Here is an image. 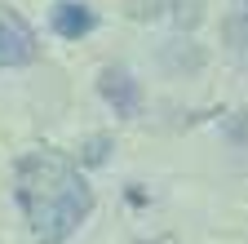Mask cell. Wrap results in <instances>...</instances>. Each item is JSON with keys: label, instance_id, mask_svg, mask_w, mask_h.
Wrapping results in <instances>:
<instances>
[{"label": "cell", "instance_id": "1", "mask_svg": "<svg viewBox=\"0 0 248 244\" xmlns=\"http://www.w3.org/2000/svg\"><path fill=\"white\" fill-rule=\"evenodd\" d=\"M14 195L27 213L36 244H67L80 222L93 213V187L84 173L53 156V151H27L14 164Z\"/></svg>", "mask_w": 248, "mask_h": 244}, {"label": "cell", "instance_id": "6", "mask_svg": "<svg viewBox=\"0 0 248 244\" xmlns=\"http://www.w3.org/2000/svg\"><path fill=\"white\" fill-rule=\"evenodd\" d=\"M107 146H111V138H89L84 151H80V160H84V164H102V160H107Z\"/></svg>", "mask_w": 248, "mask_h": 244}, {"label": "cell", "instance_id": "5", "mask_svg": "<svg viewBox=\"0 0 248 244\" xmlns=\"http://www.w3.org/2000/svg\"><path fill=\"white\" fill-rule=\"evenodd\" d=\"M49 18H53V32H58L62 40H80V36H89L93 27H98L93 9H89V5H76V0H58Z\"/></svg>", "mask_w": 248, "mask_h": 244}, {"label": "cell", "instance_id": "4", "mask_svg": "<svg viewBox=\"0 0 248 244\" xmlns=\"http://www.w3.org/2000/svg\"><path fill=\"white\" fill-rule=\"evenodd\" d=\"M133 18H155V22H173V27H195L204 18V0H133L129 5Z\"/></svg>", "mask_w": 248, "mask_h": 244}, {"label": "cell", "instance_id": "3", "mask_svg": "<svg viewBox=\"0 0 248 244\" xmlns=\"http://www.w3.org/2000/svg\"><path fill=\"white\" fill-rule=\"evenodd\" d=\"M98 94L115 107V115H138L142 111V84L124 71V67H107L98 76Z\"/></svg>", "mask_w": 248, "mask_h": 244}, {"label": "cell", "instance_id": "2", "mask_svg": "<svg viewBox=\"0 0 248 244\" xmlns=\"http://www.w3.org/2000/svg\"><path fill=\"white\" fill-rule=\"evenodd\" d=\"M31 58H36V32L22 14L0 5V67H22Z\"/></svg>", "mask_w": 248, "mask_h": 244}]
</instances>
